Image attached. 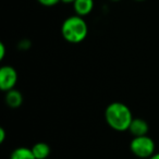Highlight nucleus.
Wrapping results in <instances>:
<instances>
[{"label": "nucleus", "mask_w": 159, "mask_h": 159, "mask_svg": "<svg viewBox=\"0 0 159 159\" xmlns=\"http://www.w3.org/2000/svg\"><path fill=\"white\" fill-rule=\"evenodd\" d=\"M134 1H145V0H134Z\"/></svg>", "instance_id": "nucleus-17"}, {"label": "nucleus", "mask_w": 159, "mask_h": 159, "mask_svg": "<svg viewBox=\"0 0 159 159\" xmlns=\"http://www.w3.org/2000/svg\"><path fill=\"white\" fill-rule=\"evenodd\" d=\"M130 150L136 158L148 159L156 152V144L148 135L135 136L130 142Z\"/></svg>", "instance_id": "nucleus-3"}, {"label": "nucleus", "mask_w": 159, "mask_h": 159, "mask_svg": "<svg viewBox=\"0 0 159 159\" xmlns=\"http://www.w3.org/2000/svg\"><path fill=\"white\" fill-rule=\"evenodd\" d=\"M148 159H159V152H156L152 156H150Z\"/></svg>", "instance_id": "nucleus-14"}, {"label": "nucleus", "mask_w": 159, "mask_h": 159, "mask_svg": "<svg viewBox=\"0 0 159 159\" xmlns=\"http://www.w3.org/2000/svg\"><path fill=\"white\" fill-rule=\"evenodd\" d=\"M110 1H113V2H118V1H121V0H110Z\"/></svg>", "instance_id": "nucleus-16"}, {"label": "nucleus", "mask_w": 159, "mask_h": 159, "mask_svg": "<svg viewBox=\"0 0 159 159\" xmlns=\"http://www.w3.org/2000/svg\"><path fill=\"white\" fill-rule=\"evenodd\" d=\"M6 52H7V49H6V46L3 43H0V60L2 61L6 57Z\"/></svg>", "instance_id": "nucleus-12"}, {"label": "nucleus", "mask_w": 159, "mask_h": 159, "mask_svg": "<svg viewBox=\"0 0 159 159\" xmlns=\"http://www.w3.org/2000/svg\"><path fill=\"white\" fill-rule=\"evenodd\" d=\"M75 0H61V2H63V3H66V5H69V3H72L73 5V2H74Z\"/></svg>", "instance_id": "nucleus-15"}, {"label": "nucleus", "mask_w": 159, "mask_h": 159, "mask_svg": "<svg viewBox=\"0 0 159 159\" xmlns=\"http://www.w3.org/2000/svg\"><path fill=\"white\" fill-rule=\"evenodd\" d=\"M32 46V43L30 39H26V38H24V39L20 40V42L18 43V48L20 49V50H29L30 48H31Z\"/></svg>", "instance_id": "nucleus-10"}, {"label": "nucleus", "mask_w": 159, "mask_h": 159, "mask_svg": "<svg viewBox=\"0 0 159 159\" xmlns=\"http://www.w3.org/2000/svg\"><path fill=\"white\" fill-rule=\"evenodd\" d=\"M133 113L129 106L121 102H113L105 109V120L109 128L117 132H125L133 120Z\"/></svg>", "instance_id": "nucleus-1"}, {"label": "nucleus", "mask_w": 159, "mask_h": 159, "mask_svg": "<svg viewBox=\"0 0 159 159\" xmlns=\"http://www.w3.org/2000/svg\"><path fill=\"white\" fill-rule=\"evenodd\" d=\"M5 95V102L9 108L11 109H18L22 106L23 104V95L19 89H13L10 91L6 92Z\"/></svg>", "instance_id": "nucleus-6"}, {"label": "nucleus", "mask_w": 159, "mask_h": 159, "mask_svg": "<svg viewBox=\"0 0 159 159\" xmlns=\"http://www.w3.org/2000/svg\"><path fill=\"white\" fill-rule=\"evenodd\" d=\"M95 2L94 0H75L73 2V10L80 16H86L93 11Z\"/></svg>", "instance_id": "nucleus-7"}, {"label": "nucleus", "mask_w": 159, "mask_h": 159, "mask_svg": "<svg viewBox=\"0 0 159 159\" xmlns=\"http://www.w3.org/2000/svg\"><path fill=\"white\" fill-rule=\"evenodd\" d=\"M31 148L36 159H47L50 156V146L47 143H44V142H38V143L34 144Z\"/></svg>", "instance_id": "nucleus-8"}, {"label": "nucleus", "mask_w": 159, "mask_h": 159, "mask_svg": "<svg viewBox=\"0 0 159 159\" xmlns=\"http://www.w3.org/2000/svg\"><path fill=\"white\" fill-rule=\"evenodd\" d=\"M128 131L131 133V135H132L133 137L148 135V132H149V124H148V122L146 121V120L142 119V118H133Z\"/></svg>", "instance_id": "nucleus-5"}, {"label": "nucleus", "mask_w": 159, "mask_h": 159, "mask_svg": "<svg viewBox=\"0 0 159 159\" xmlns=\"http://www.w3.org/2000/svg\"><path fill=\"white\" fill-rule=\"evenodd\" d=\"M7 137V132L3 128H0V144H3Z\"/></svg>", "instance_id": "nucleus-13"}, {"label": "nucleus", "mask_w": 159, "mask_h": 159, "mask_svg": "<svg viewBox=\"0 0 159 159\" xmlns=\"http://www.w3.org/2000/svg\"><path fill=\"white\" fill-rule=\"evenodd\" d=\"M10 159H36L33 154L32 148L24 147H16V149L12 150L11 155H10Z\"/></svg>", "instance_id": "nucleus-9"}, {"label": "nucleus", "mask_w": 159, "mask_h": 159, "mask_svg": "<svg viewBox=\"0 0 159 159\" xmlns=\"http://www.w3.org/2000/svg\"><path fill=\"white\" fill-rule=\"evenodd\" d=\"M37 1L44 7H53L57 3H59L61 0H37Z\"/></svg>", "instance_id": "nucleus-11"}, {"label": "nucleus", "mask_w": 159, "mask_h": 159, "mask_svg": "<svg viewBox=\"0 0 159 159\" xmlns=\"http://www.w3.org/2000/svg\"><path fill=\"white\" fill-rule=\"evenodd\" d=\"M89 34V25L83 16L77 14L71 16L63 21L61 25V35L70 44H80Z\"/></svg>", "instance_id": "nucleus-2"}, {"label": "nucleus", "mask_w": 159, "mask_h": 159, "mask_svg": "<svg viewBox=\"0 0 159 159\" xmlns=\"http://www.w3.org/2000/svg\"><path fill=\"white\" fill-rule=\"evenodd\" d=\"M18 80V71L12 66H2L0 68V89L3 93L16 89Z\"/></svg>", "instance_id": "nucleus-4"}]
</instances>
